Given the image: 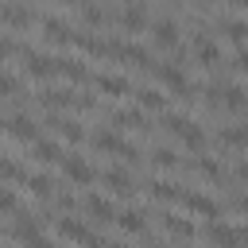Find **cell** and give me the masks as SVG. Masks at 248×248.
<instances>
[{"label":"cell","instance_id":"40","mask_svg":"<svg viewBox=\"0 0 248 248\" xmlns=\"http://www.w3.org/2000/svg\"><path fill=\"white\" fill-rule=\"evenodd\" d=\"M236 182H240V186H248V159H240V163H236Z\"/></svg>","mask_w":248,"mask_h":248},{"label":"cell","instance_id":"3","mask_svg":"<svg viewBox=\"0 0 248 248\" xmlns=\"http://www.w3.org/2000/svg\"><path fill=\"white\" fill-rule=\"evenodd\" d=\"M190 54H194V62L198 66H217L221 62V43H217V35L209 31V27H202V31H194V39H190Z\"/></svg>","mask_w":248,"mask_h":248},{"label":"cell","instance_id":"15","mask_svg":"<svg viewBox=\"0 0 248 248\" xmlns=\"http://www.w3.org/2000/svg\"><path fill=\"white\" fill-rule=\"evenodd\" d=\"M178 205H182L186 213H194V217H209V221H217V217H221V205H217L213 198H205V194H198V190H186Z\"/></svg>","mask_w":248,"mask_h":248},{"label":"cell","instance_id":"20","mask_svg":"<svg viewBox=\"0 0 248 248\" xmlns=\"http://www.w3.org/2000/svg\"><path fill=\"white\" fill-rule=\"evenodd\" d=\"M132 93H136V108H143V112H167V93L159 85H140Z\"/></svg>","mask_w":248,"mask_h":248},{"label":"cell","instance_id":"25","mask_svg":"<svg viewBox=\"0 0 248 248\" xmlns=\"http://www.w3.org/2000/svg\"><path fill=\"white\" fill-rule=\"evenodd\" d=\"M23 182H27V170L8 151H0V186H23Z\"/></svg>","mask_w":248,"mask_h":248},{"label":"cell","instance_id":"41","mask_svg":"<svg viewBox=\"0 0 248 248\" xmlns=\"http://www.w3.org/2000/svg\"><path fill=\"white\" fill-rule=\"evenodd\" d=\"M229 8H236V12H248V0H225Z\"/></svg>","mask_w":248,"mask_h":248},{"label":"cell","instance_id":"14","mask_svg":"<svg viewBox=\"0 0 248 248\" xmlns=\"http://www.w3.org/2000/svg\"><path fill=\"white\" fill-rule=\"evenodd\" d=\"M31 19H35V12H31L27 4H19V0L0 4V23H4L8 31H27V27H31Z\"/></svg>","mask_w":248,"mask_h":248},{"label":"cell","instance_id":"2","mask_svg":"<svg viewBox=\"0 0 248 248\" xmlns=\"http://www.w3.org/2000/svg\"><path fill=\"white\" fill-rule=\"evenodd\" d=\"M89 143H93L97 151H105V155L124 159V163H140V159H143V155H140V147H136V143H128L116 128H97V132L89 136Z\"/></svg>","mask_w":248,"mask_h":248},{"label":"cell","instance_id":"13","mask_svg":"<svg viewBox=\"0 0 248 248\" xmlns=\"http://www.w3.org/2000/svg\"><path fill=\"white\" fill-rule=\"evenodd\" d=\"M54 229H58V236H62L66 244H78V248H85V244L93 240V229H89L85 221H78V217H58Z\"/></svg>","mask_w":248,"mask_h":248},{"label":"cell","instance_id":"18","mask_svg":"<svg viewBox=\"0 0 248 248\" xmlns=\"http://www.w3.org/2000/svg\"><path fill=\"white\" fill-rule=\"evenodd\" d=\"M159 225H163V232H167L170 240H182V244L198 236L194 221H186V217H178V213H163V217H159Z\"/></svg>","mask_w":248,"mask_h":248},{"label":"cell","instance_id":"16","mask_svg":"<svg viewBox=\"0 0 248 248\" xmlns=\"http://www.w3.org/2000/svg\"><path fill=\"white\" fill-rule=\"evenodd\" d=\"M39 27H43V31H39V39H43V43H50V46H58V43H74L70 23H66V19H58V16H46Z\"/></svg>","mask_w":248,"mask_h":248},{"label":"cell","instance_id":"21","mask_svg":"<svg viewBox=\"0 0 248 248\" xmlns=\"http://www.w3.org/2000/svg\"><path fill=\"white\" fill-rule=\"evenodd\" d=\"M202 236L213 244V248H240L236 244V225H221V221H209L202 229Z\"/></svg>","mask_w":248,"mask_h":248},{"label":"cell","instance_id":"24","mask_svg":"<svg viewBox=\"0 0 248 248\" xmlns=\"http://www.w3.org/2000/svg\"><path fill=\"white\" fill-rule=\"evenodd\" d=\"M217 143L229 151H248V124H229L217 132Z\"/></svg>","mask_w":248,"mask_h":248},{"label":"cell","instance_id":"33","mask_svg":"<svg viewBox=\"0 0 248 248\" xmlns=\"http://www.w3.org/2000/svg\"><path fill=\"white\" fill-rule=\"evenodd\" d=\"M74 46H78L81 54H89V58H105V39H97V35H81V31H74Z\"/></svg>","mask_w":248,"mask_h":248},{"label":"cell","instance_id":"30","mask_svg":"<svg viewBox=\"0 0 248 248\" xmlns=\"http://www.w3.org/2000/svg\"><path fill=\"white\" fill-rule=\"evenodd\" d=\"M221 108H229V112L248 108V89H244V85H225V89H221Z\"/></svg>","mask_w":248,"mask_h":248},{"label":"cell","instance_id":"17","mask_svg":"<svg viewBox=\"0 0 248 248\" xmlns=\"http://www.w3.org/2000/svg\"><path fill=\"white\" fill-rule=\"evenodd\" d=\"M108 128L116 132H143V108H112L108 112Z\"/></svg>","mask_w":248,"mask_h":248},{"label":"cell","instance_id":"8","mask_svg":"<svg viewBox=\"0 0 248 248\" xmlns=\"http://www.w3.org/2000/svg\"><path fill=\"white\" fill-rule=\"evenodd\" d=\"M23 74L35 78V81H50L58 74V62L50 54H39V50H23Z\"/></svg>","mask_w":248,"mask_h":248},{"label":"cell","instance_id":"39","mask_svg":"<svg viewBox=\"0 0 248 248\" xmlns=\"http://www.w3.org/2000/svg\"><path fill=\"white\" fill-rule=\"evenodd\" d=\"M12 50H16V43H12V39H8L4 31H0V62H4V58H8Z\"/></svg>","mask_w":248,"mask_h":248},{"label":"cell","instance_id":"42","mask_svg":"<svg viewBox=\"0 0 248 248\" xmlns=\"http://www.w3.org/2000/svg\"><path fill=\"white\" fill-rule=\"evenodd\" d=\"M58 4H85V0H58Z\"/></svg>","mask_w":248,"mask_h":248},{"label":"cell","instance_id":"12","mask_svg":"<svg viewBox=\"0 0 248 248\" xmlns=\"http://www.w3.org/2000/svg\"><path fill=\"white\" fill-rule=\"evenodd\" d=\"M35 105L39 108H46V112H58V108H74V89H58V85H43L39 93H35Z\"/></svg>","mask_w":248,"mask_h":248},{"label":"cell","instance_id":"34","mask_svg":"<svg viewBox=\"0 0 248 248\" xmlns=\"http://www.w3.org/2000/svg\"><path fill=\"white\" fill-rule=\"evenodd\" d=\"M221 35H225L229 43L244 46V43H248V19H221Z\"/></svg>","mask_w":248,"mask_h":248},{"label":"cell","instance_id":"10","mask_svg":"<svg viewBox=\"0 0 248 248\" xmlns=\"http://www.w3.org/2000/svg\"><path fill=\"white\" fill-rule=\"evenodd\" d=\"M46 128H50V132H58L66 143H81V140H89V132L81 128V120H78V116H62V112H50V116H46Z\"/></svg>","mask_w":248,"mask_h":248},{"label":"cell","instance_id":"5","mask_svg":"<svg viewBox=\"0 0 248 248\" xmlns=\"http://www.w3.org/2000/svg\"><path fill=\"white\" fill-rule=\"evenodd\" d=\"M78 209H81V213H85V221H93V225H108V221H116L112 202H108L105 194H93V190L78 202Z\"/></svg>","mask_w":248,"mask_h":248},{"label":"cell","instance_id":"26","mask_svg":"<svg viewBox=\"0 0 248 248\" xmlns=\"http://www.w3.org/2000/svg\"><path fill=\"white\" fill-rule=\"evenodd\" d=\"M54 62H58V74H62V78H70V81H89V78H93V74H89V66H85L81 58H70V54H58Z\"/></svg>","mask_w":248,"mask_h":248},{"label":"cell","instance_id":"7","mask_svg":"<svg viewBox=\"0 0 248 248\" xmlns=\"http://www.w3.org/2000/svg\"><path fill=\"white\" fill-rule=\"evenodd\" d=\"M62 174H66L74 186H93V178H97L93 163H89L85 155H74V151H66V159H62Z\"/></svg>","mask_w":248,"mask_h":248},{"label":"cell","instance_id":"23","mask_svg":"<svg viewBox=\"0 0 248 248\" xmlns=\"http://www.w3.org/2000/svg\"><path fill=\"white\" fill-rule=\"evenodd\" d=\"M31 159L43 163V167H50V163H62L66 151H62V143H54V140H35V143H31Z\"/></svg>","mask_w":248,"mask_h":248},{"label":"cell","instance_id":"27","mask_svg":"<svg viewBox=\"0 0 248 248\" xmlns=\"http://www.w3.org/2000/svg\"><path fill=\"white\" fill-rule=\"evenodd\" d=\"M23 190H27L31 198H43V202H46V198H54V178H50V174H43V170H35V174L27 170Z\"/></svg>","mask_w":248,"mask_h":248},{"label":"cell","instance_id":"9","mask_svg":"<svg viewBox=\"0 0 248 248\" xmlns=\"http://www.w3.org/2000/svg\"><path fill=\"white\" fill-rule=\"evenodd\" d=\"M4 132H8L16 143H27V147H31L35 140H43V136H39V124H35L27 112H12V116H8V124H4Z\"/></svg>","mask_w":248,"mask_h":248},{"label":"cell","instance_id":"6","mask_svg":"<svg viewBox=\"0 0 248 248\" xmlns=\"http://www.w3.org/2000/svg\"><path fill=\"white\" fill-rule=\"evenodd\" d=\"M147 31H151V46H155V50H178V43H182V35H178V23H174L170 16L155 19Z\"/></svg>","mask_w":248,"mask_h":248},{"label":"cell","instance_id":"19","mask_svg":"<svg viewBox=\"0 0 248 248\" xmlns=\"http://www.w3.org/2000/svg\"><path fill=\"white\" fill-rule=\"evenodd\" d=\"M89 81H93L105 97H128V93H132V81H128L124 74H93Z\"/></svg>","mask_w":248,"mask_h":248},{"label":"cell","instance_id":"43","mask_svg":"<svg viewBox=\"0 0 248 248\" xmlns=\"http://www.w3.org/2000/svg\"><path fill=\"white\" fill-rule=\"evenodd\" d=\"M190 4H217V0H190Z\"/></svg>","mask_w":248,"mask_h":248},{"label":"cell","instance_id":"4","mask_svg":"<svg viewBox=\"0 0 248 248\" xmlns=\"http://www.w3.org/2000/svg\"><path fill=\"white\" fill-rule=\"evenodd\" d=\"M116 27H120L124 35H140V31H147V27H151V19H147V4H143V0L124 4V8L116 12Z\"/></svg>","mask_w":248,"mask_h":248},{"label":"cell","instance_id":"38","mask_svg":"<svg viewBox=\"0 0 248 248\" xmlns=\"http://www.w3.org/2000/svg\"><path fill=\"white\" fill-rule=\"evenodd\" d=\"M232 70H236L240 78H248V50H236V54H232Z\"/></svg>","mask_w":248,"mask_h":248},{"label":"cell","instance_id":"31","mask_svg":"<svg viewBox=\"0 0 248 248\" xmlns=\"http://www.w3.org/2000/svg\"><path fill=\"white\" fill-rule=\"evenodd\" d=\"M194 170H198L205 182H225V167H221L217 159H209V155H194Z\"/></svg>","mask_w":248,"mask_h":248},{"label":"cell","instance_id":"11","mask_svg":"<svg viewBox=\"0 0 248 248\" xmlns=\"http://www.w3.org/2000/svg\"><path fill=\"white\" fill-rule=\"evenodd\" d=\"M101 186H105V194H112V198H132V194H136V178H132L124 167H108V170L101 174Z\"/></svg>","mask_w":248,"mask_h":248},{"label":"cell","instance_id":"29","mask_svg":"<svg viewBox=\"0 0 248 248\" xmlns=\"http://www.w3.org/2000/svg\"><path fill=\"white\" fill-rule=\"evenodd\" d=\"M81 23L93 27V31H105V27L112 23V16H108V8H101V4H81Z\"/></svg>","mask_w":248,"mask_h":248},{"label":"cell","instance_id":"22","mask_svg":"<svg viewBox=\"0 0 248 248\" xmlns=\"http://www.w3.org/2000/svg\"><path fill=\"white\" fill-rule=\"evenodd\" d=\"M116 229H120V232H132V236H140V232L147 229V213H143V209H136V205L116 209Z\"/></svg>","mask_w":248,"mask_h":248},{"label":"cell","instance_id":"28","mask_svg":"<svg viewBox=\"0 0 248 248\" xmlns=\"http://www.w3.org/2000/svg\"><path fill=\"white\" fill-rule=\"evenodd\" d=\"M147 194H151V198H159V202H182V194H186V190H182L178 182L151 178V182H147Z\"/></svg>","mask_w":248,"mask_h":248},{"label":"cell","instance_id":"32","mask_svg":"<svg viewBox=\"0 0 248 248\" xmlns=\"http://www.w3.org/2000/svg\"><path fill=\"white\" fill-rule=\"evenodd\" d=\"M151 163H155L159 170H178V167H182V159H178V151H174V147H167V143H159V147H151Z\"/></svg>","mask_w":248,"mask_h":248},{"label":"cell","instance_id":"37","mask_svg":"<svg viewBox=\"0 0 248 248\" xmlns=\"http://www.w3.org/2000/svg\"><path fill=\"white\" fill-rule=\"evenodd\" d=\"M229 209L240 213V217H248V194H232V198H229Z\"/></svg>","mask_w":248,"mask_h":248},{"label":"cell","instance_id":"1","mask_svg":"<svg viewBox=\"0 0 248 248\" xmlns=\"http://www.w3.org/2000/svg\"><path fill=\"white\" fill-rule=\"evenodd\" d=\"M159 124H163V132H167V136L182 140L190 155H202V151H205V132H202V124H198V120L178 116V112H163V120H159Z\"/></svg>","mask_w":248,"mask_h":248},{"label":"cell","instance_id":"44","mask_svg":"<svg viewBox=\"0 0 248 248\" xmlns=\"http://www.w3.org/2000/svg\"><path fill=\"white\" fill-rule=\"evenodd\" d=\"M4 124H8V120H4V116H0V128H4Z\"/></svg>","mask_w":248,"mask_h":248},{"label":"cell","instance_id":"35","mask_svg":"<svg viewBox=\"0 0 248 248\" xmlns=\"http://www.w3.org/2000/svg\"><path fill=\"white\" fill-rule=\"evenodd\" d=\"M19 93H23L19 78H16V74H0V101H12V97H19Z\"/></svg>","mask_w":248,"mask_h":248},{"label":"cell","instance_id":"36","mask_svg":"<svg viewBox=\"0 0 248 248\" xmlns=\"http://www.w3.org/2000/svg\"><path fill=\"white\" fill-rule=\"evenodd\" d=\"M0 213H19V198L8 186H0Z\"/></svg>","mask_w":248,"mask_h":248}]
</instances>
